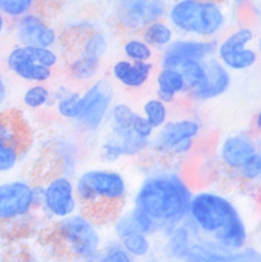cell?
Here are the masks:
<instances>
[{"instance_id":"30bf717a","label":"cell","mask_w":261,"mask_h":262,"mask_svg":"<svg viewBox=\"0 0 261 262\" xmlns=\"http://www.w3.org/2000/svg\"><path fill=\"white\" fill-rule=\"evenodd\" d=\"M26 141L21 123L11 114L0 113V174H8L18 166Z\"/></svg>"},{"instance_id":"836d02e7","label":"cell","mask_w":261,"mask_h":262,"mask_svg":"<svg viewBox=\"0 0 261 262\" xmlns=\"http://www.w3.org/2000/svg\"><path fill=\"white\" fill-rule=\"evenodd\" d=\"M125 52L127 57L134 61H146L150 57L149 48L140 41H129L125 46Z\"/></svg>"},{"instance_id":"4fadbf2b","label":"cell","mask_w":261,"mask_h":262,"mask_svg":"<svg viewBox=\"0 0 261 262\" xmlns=\"http://www.w3.org/2000/svg\"><path fill=\"white\" fill-rule=\"evenodd\" d=\"M160 236L162 238L161 257L174 262H183L198 239L187 222L170 227Z\"/></svg>"},{"instance_id":"3957f363","label":"cell","mask_w":261,"mask_h":262,"mask_svg":"<svg viewBox=\"0 0 261 262\" xmlns=\"http://www.w3.org/2000/svg\"><path fill=\"white\" fill-rule=\"evenodd\" d=\"M75 191L81 208L93 211L121 208L129 195L125 176L111 168H90L74 179Z\"/></svg>"},{"instance_id":"7c38bea8","label":"cell","mask_w":261,"mask_h":262,"mask_svg":"<svg viewBox=\"0 0 261 262\" xmlns=\"http://www.w3.org/2000/svg\"><path fill=\"white\" fill-rule=\"evenodd\" d=\"M258 151L257 144L251 136L244 133L235 134L223 142L219 149V158L223 166L235 179L238 171Z\"/></svg>"},{"instance_id":"1f68e13d","label":"cell","mask_w":261,"mask_h":262,"mask_svg":"<svg viewBox=\"0 0 261 262\" xmlns=\"http://www.w3.org/2000/svg\"><path fill=\"white\" fill-rule=\"evenodd\" d=\"M26 48L39 64L44 66L46 68H49V69L52 66L56 64L57 57L54 56V53L52 51L47 49V48L33 47V46H26Z\"/></svg>"},{"instance_id":"f35d334b","label":"cell","mask_w":261,"mask_h":262,"mask_svg":"<svg viewBox=\"0 0 261 262\" xmlns=\"http://www.w3.org/2000/svg\"><path fill=\"white\" fill-rule=\"evenodd\" d=\"M9 262H33V261L28 258H26V257H19V258H15V259L10 260Z\"/></svg>"},{"instance_id":"8d00e7d4","label":"cell","mask_w":261,"mask_h":262,"mask_svg":"<svg viewBox=\"0 0 261 262\" xmlns=\"http://www.w3.org/2000/svg\"><path fill=\"white\" fill-rule=\"evenodd\" d=\"M143 262H174V261H169V260H166V259H164V258H160V257H154V254L152 257H149L148 259H146V260H144Z\"/></svg>"},{"instance_id":"5b68a950","label":"cell","mask_w":261,"mask_h":262,"mask_svg":"<svg viewBox=\"0 0 261 262\" xmlns=\"http://www.w3.org/2000/svg\"><path fill=\"white\" fill-rule=\"evenodd\" d=\"M37 210L38 185L24 178L0 182V224H25Z\"/></svg>"},{"instance_id":"52a82bcc","label":"cell","mask_w":261,"mask_h":262,"mask_svg":"<svg viewBox=\"0 0 261 262\" xmlns=\"http://www.w3.org/2000/svg\"><path fill=\"white\" fill-rule=\"evenodd\" d=\"M170 19L177 28L202 36L215 33L224 24V15L217 5L198 0H182L176 4L170 11Z\"/></svg>"},{"instance_id":"d6a6232c","label":"cell","mask_w":261,"mask_h":262,"mask_svg":"<svg viewBox=\"0 0 261 262\" xmlns=\"http://www.w3.org/2000/svg\"><path fill=\"white\" fill-rule=\"evenodd\" d=\"M103 160L107 163H115L120 161L123 156V151L121 149L120 144L112 137L102 144L101 147Z\"/></svg>"},{"instance_id":"74e56055","label":"cell","mask_w":261,"mask_h":262,"mask_svg":"<svg viewBox=\"0 0 261 262\" xmlns=\"http://www.w3.org/2000/svg\"><path fill=\"white\" fill-rule=\"evenodd\" d=\"M5 96H6L5 86H4V83H3V80L0 79V104H3V102L5 100Z\"/></svg>"},{"instance_id":"8fae6325","label":"cell","mask_w":261,"mask_h":262,"mask_svg":"<svg viewBox=\"0 0 261 262\" xmlns=\"http://www.w3.org/2000/svg\"><path fill=\"white\" fill-rule=\"evenodd\" d=\"M183 262H261V254L251 244L240 250H226L198 238Z\"/></svg>"},{"instance_id":"f546056e","label":"cell","mask_w":261,"mask_h":262,"mask_svg":"<svg viewBox=\"0 0 261 262\" xmlns=\"http://www.w3.org/2000/svg\"><path fill=\"white\" fill-rule=\"evenodd\" d=\"M99 59L84 56L82 59L75 61L72 67V71L75 78L78 79H89L97 71Z\"/></svg>"},{"instance_id":"ffe728a7","label":"cell","mask_w":261,"mask_h":262,"mask_svg":"<svg viewBox=\"0 0 261 262\" xmlns=\"http://www.w3.org/2000/svg\"><path fill=\"white\" fill-rule=\"evenodd\" d=\"M149 72L150 64L143 61H135L134 63L121 61L114 67L116 79L129 88H139L143 85L146 82Z\"/></svg>"},{"instance_id":"cb8c5ba5","label":"cell","mask_w":261,"mask_h":262,"mask_svg":"<svg viewBox=\"0 0 261 262\" xmlns=\"http://www.w3.org/2000/svg\"><path fill=\"white\" fill-rule=\"evenodd\" d=\"M90 262H137L115 241H106L101 251Z\"/></svg>"},{"instance_id":"2e32d148","label":"cell","mask_w":261,"mask_h":262,"mask_svg":"<svg viewBox=\"0 0 261 262\" xmlns=\"http://www.w3.org/2000/svg\"><path fill=\"white\" fill-rule=\"evenodd\" d=\"M204 70L205 79L201 84L191 90V95L196 100H210L227 91L230 77L222 64H219L215 60H211L204 67Z\"/></svg>"},{"instance_id":"7402d4cb","label":"cell","mask_w":261,"mask_h":262,"mask_svg":"<svg viewBox=\"0 0 261 262\" xmlns=\"http://www.w3.org/2000/svg\"><path fill=\"white\" fill-rule=\"evenodd\" d=\"M215 51V45L212 42H196V41H177L171 43L166 54L199 61Z\"/></svg>"},{"instance_id":"4dcf8cb0","label":"cell","mask_w":261,"mask_h":262,"mask_svg":"<svg viewBox=\"0 0 261 262\" xmlns=\"http://www.w3.org/2000/svg\"><path fill=\"white\" fill-rule=\"evenodd\" d=\"M31 5L32 0H0V10L10 16H21Z\"/></svg>"},{"instance_id":"4316f807","label":"cell","mask_w":261,"mask_h":262,"mask_svg":"<svg viewBox=\"0 0 261 262\" xmlns=\"http://www.w3.org/2000/svg\"><path fill=\"white\" fill-rule=\"evenodd\" d=\"M146 42L155 46L167 45L171 39V31L166 25L153 23L150 24L144 33Z\"/></svg>"},{"instance_id":"6da1fadb","label":"cell","mask_w":261,"mask_h":262,"mask_svg":"<svg viewBox=\"0 0 261 262\" xmlns=\"http://www.w3.org/2000/svg\"><path fill=\"white\" fill-rule=\"evenodd\" d=\"M187 224L198 238L226 250H240L250 245L248 222L235 197L216 187L194 190Z\"/></svg>"},{"instance_id":"484cf974","label":"cell","mask_w":261,"mask_h":262,"mask_svg":"<svg viewBox=\"0 0 261 262\" xmlns=\"http://www.w3.org/2000/svg\"><path fill=\"white\" fill-rule=\"evenodd\" d=\"M135 112L126 104H116L111 108L110 120H111L112 133H119L132 128Z\"/></svg>"},{"instance_id":"83f0119b","label":"cell","mask_w":261,"mask_h":262,"mask_svg":"<svg viewBox=\"0 0 261 262\" xmlns=\"http://www.w3.org/2000/svg\"><path fill=\"white\" fill-rule=\"evenodd\" d=\"M49 98V91L45 86L34 85L25 93L24 103L30 108H39L47 104Z\"/></svg>"},{"instance_id":"9c48e42d","label":"cell","mask_w":261,"mask_h":262,"mask_svg":"<svg viewBox=\"0 0 261 262\" xmlns=\"http://www.w3.org/2000/svg\"><path fill=\"white\" fill-rule=\"evenodd\" d=\"M113 99L112 88L105 81H99L90 90L80 96L79 115L80 125L94 132L101 125L110 112Z\"/></svg>"},{"instance_id":"f1b7e54d","label":"cell","mask_w":261,"mask_h":262,"mask_svg":"<svg viewBox=\"0 0 261 262\" xmlns=\"http://www.w3.org/2000/svg\"><path fill=\"white\" fill-rule=\"evenodd\" d=\"M79 94H68L58 102V112L61 116L69 120H77L79 115Z\"/></svg>"},{"instance_id":"44dd1931","label":"cell","mask_w":261,"mask_h":262,"mask_svg":"<svg viewBox=\"0 0 261 262\" xmlns=\"http://www.w3.org/2000/svg\"><path fill=\"white\" fill-rule=\"evenodd\" d=\"M118 243L136 261H144L152 257L155 251L153 237L142 231H136L121 239Z\"/></svg>"},{"instance_id":"8992f818","label":"cell","mask_w":261,"mask_h":262,"mask_svg":"<svg viewBox=\"0 0 261 262\" xmlns=\"http://www.w3.org/2000/svg\"><path fill=\"white\" fill-rule=\"evenodd\" d=\"M38 210L54 223L81 210L73 177L59 173L38 185Z\"/></svg>"},{"instance_id":"ba28073f","label":"cell","mask_w":261,"mask_h":262,"mask_svg":"<svg viewBox=\"0 0 261 262\" xmlns=\"http://www.w3.org/2000/svg\"><path fill=\"white\" fill-rule=\"evenodd\" d=\"M201 130V124L195 120L166 122L153 141V147L161 154L184 156L193 148L195 137Z\"/></svg>"},{"instance_id":"d590c367","label":"cell","mask_w":261,"mask_h":262,"mask_svg":"<svg viewBox=\"0 0 261 262\" xmlns=\"http://www.w3.org/2000/svg\"><path fill=\"white\" fill-rule=\"evenodd\" d=\"M132 129L137 135L141 136L142 139H145L148 141L150 140V137L153 136L154 133V128L152 127V125H150L146 121L145 117L141 114H135L132 123Z\"/></svg>"},{"instance_id":"e0dca14e","label":"cell","mask_w":261,"mask_h":262,"mask_svg":"<svg viewBox=\"0 0 261 262\" xmlns=\"http://www.w3.org/2000/svg\"><path fill=\"white\" fill-rule=\"evenodd\" d=\"M8 66L19 77L29 81L42 82L51 75L50 69L39 64L26 47L18 48L10 53Z\"/></svg>"},{"instance_id":"ab89813d","label":"cell","mask_w":261,"mask_h":262,"mask_svg":"<svg viewBox=\"0 0 261 262\" xmlns=\"http://www.w3.org/2000/svg\"><path fill=\"white\" fill-rule=\"evenodd\" d=\"M3 27H4V19H3L2 13H0V33L3 31Z\"/></svg>"},{"instance_id":"60d3db41","label":"cell","mask_w":261,"mask_h":262,"mask_svg":"<svg viewBox=\"0 0 261 262\" xmlns=\"http://www.w3.org/2000/svg\"><path fill=\"white\" fill-rule=\"evenodd\" d=\"M57 262H75V261H73V260L70 259V258H64V259H61V260H59V261H57Z\"/></svg>"},{"instance_id":"277c9868","label":"cell","mask_w":261,"mask_h":262,"mask_svg":"<svg viewBox=\"0 0 261 262\" xmlns=\"http://www.w3.org/2000/svg\"><path fill=\"white\" fill-rule=\"evenodd\" d=\"M54 237L75 262H90L106 243L97 216L82 210L54 223Z\"/></svg>"},{"instance_id":"d6986e66","label":"cell","mask_w":261,"mask_h":262,"mask_svg":"<svg viewBox=\"0 0 261 262\" xmlns=\"http://www.w3.org/2000/svg\"><path fill=\"white\" fill-rule=\"evenodd\" d=\"M163 66L165 69L180 72L184 79L185 86L188 90H194L205 79L204 67L195 60L166 54L163 61Z\"/></svg>"},{"instance_id":"e575fe53","label":"cell","mask_w":261,"mask_h":262,"mask_svg":"<svg viewBox=\"0 0 261 262\" xmlns=\"http://www.w3.org/2000/svg\"><path fill=\"white\" fill-rule=\"evenodd\" d=\"M106 49V43L105 40L103 38L101 34H95V36L91 37V39L88 41L84 51H85V56L99 59L103 53H104Z\"/></svg>"},{"instance_id":"9a60e30c","label":"cell","mask_w":261,"mask_h":262,"mask_svg":"<svg viewBox=\"0 0 261 262\" xmlns=\"http://www.w3.org/2000/svg\"><path fill=\"white\" fill-rule=\"evenodd\" d=\"M120 16L129 28H142L153 24L164 12L161 0H121Z\"/></svg>"},{"instance_id":"603a6c76","label":"cell","mask_w":261,"mask_h":262,"mask_svg":"<svg viewBox=\"0 0 261 262\" xmlns=\"http://www.w3.org/2000/svg\"><path fill=\"white\" fill-rule=\"evenodd\" d=\"M186 89L184 79L180 72L165 69L159 77V100L168 103L174 100L175 95Z\"/></svg>"},{"instance_id":"7a4b0ae2","label":"cell","mask_w":261,"mask_h":262,"mask_svg":"<svg viewBox=\"0 0 261 262\" xmlns=\"http://www.w3.org/2000/svg\"><path fill=\"white\" fill-rule=\"evenodd\" d=\"M193 194V187L178 169H152L143 176L129 207L149 219L160 236L164 230L186 222Z\"/></svg>"},{"instance_id":"d4e9b609","label":"cell","mask_w":261,"mask_h":262,"mask_svg":"<svg viewBox=\"0 0 261 262\" xmlns=\"http://www.w3.org/2000/svg\"><path fill=\"white\" fill-rule=\"evenodd\" d=\"M143 116L154 129L161 128L167 122L168 112L166 103L159 99L147 101L143 107Z\"/></svg>"},{"instance_id":"ac0fdd59","label":"cell","mask_w":261,"mask_h":262,"mask_svg":"<svg viewBox=\"0 0 261 262\" xmlns=\"http://www.w3.org/2000/svg\"><path fill=\"white\" fill-rule=\"evenodd\" d=\"M18 33L27 46L47 48L56 40L54 31L34 16H26L20 20Z\"/></svg>"},{"instance_id":"5bb4252c","label":"cell","mask_w":261,"mask_h":262,"mask_svg":"<svg viewBox=\"0 0 261 262\" xmlns=\"http://www.w3.org/2000/svg\"><path fill=\"white\" fill-rule=\"evenodd\" d=\"M252 37V32L248 29H242L231 34L219 49L224 63L233 70H244L255 63L256 53L245 48Z\"/></svg>"},{"instance_id":"b9f144b4","label":"cell","mask_w":261,"mask_h":262,"mask_svg":"<svg viewBox=\"0 0 261 262\" xmlns=\"http://www.w3.org/2000/svg\"><path fill=\"white\" fill-rule=\"evenodd\" d=\"M237 2H242V0H237Z\"/></svg>"}]
</instances>
